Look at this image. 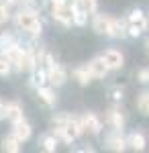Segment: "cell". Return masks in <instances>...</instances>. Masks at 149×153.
<instances>
[{
  "label": "cell",
  "instance_id": "8992f818",
  "mask_svg": "<svg viewBox=\"0 0 149 153\" xmlns=\"http://www.w3.org/2000/svg\"><path fill=\"white\" fill-rule=\"evenodd\" d=\"M12 135L19 139V141L23 143L27 141L29 137H31V125L25 120V118H19V120H14L12 123Z\"/></svg>",
  "mask_w": 149,
  "mask_h": 153
},
{
  "label": "cell",
  "instance_id": "1f68e13d",
  "mask_svg": "<svg viewBox=\"0 0 149 153\" xmlns=\"http://www.w3.org/2000/svg\"><path fill=\"white\" fill-rule=\"evenodd\" d=\"M14 4H23V6H31L33 0H14Z\"/></svg>",
  "mask_w": 149,
  "mask_h": 153
},
{
  "label": "cell",
  "instance_id": "7402d4cb",
  "mask_svg": "<svg viewBox=\"0 0 149 153\" xmlns=\"http://www.w3.org/2000/svg\"><path fill=\"white\" fill-rule=\"evenodd\" d=\"M55 129H53V135L57 137V139H61V141L66 143H72L74 139H72V135L68 133V129H66V125H53Z\"/></svg>",
  "mask_w": 149,
  "mask_h": 153
},
{
  "label": "cell",
  "instance_id": "9a60e30c",
  "mask_svg": "<svg viewBox=\"0 0 149 153\" xmlns=\"http://www.w3.org/2000/svg\"><path fill=\"white\" fill-rule=\"evenodd\" d=\"M37 94H39V98L49 106H55V102H57L55 92H53L51 88H47V86H39V88H37Z\"/></svg>",
  "mask_w": 149,
  "mask_h": 153
},
{
  "label": "cell",
  "instance_id": "d6986e66",
  "mask_svg": "<svg viewBox=\"0 0 149 153\" xmlns=\"http://www.w3.org/2000/svg\"><path fill=\"white\" fill-rule=\"evenodd\" d=\"M72 23L76 25V27H84V25L88 23V14L80 8V4L72 8Z\"/></svg>",
  "mask_w": 149,
  "mask_h": 153
},
{
  "label": "cell",
  "instance_id": "83f0119b",
  "mask_svg": "<svg viewBox=\"0 0 149 153\" xmlns=\"http://www.w3.org/2000/svg\"><path fill=\"white\" fill-rule=\"evenodd\" d=\"M69 117L72 114H57V117H53V125H68V120H69Z\"/></svg>",
  "mask_w": 149,
  "mask_h": 153
},
{
  "label": "cell",
  "instance_id": "cb8c5ba5",
  "mask_svg": "<svg viewBox=\"0 0 149 153\" xmlns=\"http://www.w3.org/2000/svg\"><path fill=\"white\" fill-rule=\"evenodd\" d=\"M137 108H139V112L149 114V92H145V94H141L137 98Z\"/></svg>",
  "mask_w": 149,
  "mask_h": 153
},
{
  "label": "cell",
  "instance_id": "5bb4252c",
  "mask_svg": "<svg viewBox=\"0 0 149 153\" xmlns=\"http://www.w3.org/2000/svg\"><path fill=\"white\" fill-rule=\"evenodd\" d=\"M127 145L133 149V151H143L145 149V137L141 133H131L127 137Z\"/></svg>",
  "mask_w": 149,
  "mask_h": 153
},
{
  "label": "cell",
  "instance_id": "ffe728a7",
  "mask_svg": "<svg viewBox=\"0 0 149 153\" xmlns=\"http://www.w3.org/2000/svg\"><path fill=\"white\" fill-rule=\"evenodd\" d=\"M35 74H33V86H37V88H39V86H45L47 84V68L45 70H43V68H39V70H37V68H35Z\"/></svg>",
  "mask_w": 149,
  "mask_h": 153
},
{
  "label": "cell",
  "instance_id": "6da1fadb",
  "mask_svg": "<svg viewBox=\"0 0 149 153\" xmlns=\"http://www.w3.org/2000/svg\"><path fill=\"white\" fill-rule=\"evenodd\" d=\"M16 27L21 29V31H29L33 37H39L41 35V31H43V25L39 21V16H37V12L33 8H27L23 6V10L16 12Z\"/></svg>",
  "mask_w": 149,
  "mask_h": 153
},
{
  "label": "cell",
  "instance_id": "44dd1931",
  "mask_svg": "<svg viewBox=\"0 0 149 153\" xmlns=\"http://www.w3.org/2000/svg\"><path fill=\"white\" fill-rule=\"evenodd\" d=\"M41 145H43V149H45L47 153H53L57 149V137H55V135H47V137L41 139Z\"/></svg>",
  "mask_w": 149,
  "mask_h": 153
},
{
  "label": "cell",
  "instance_id": "ba28073f",
  "mask_svg": "<svg viewBox=\"0 0 149 153\" xmlns=\"http://www.w3.org/2000/svg\"><path fill=\"white\" fill-rule=\"evenodd\" d=\"M86 68L90 70L92 78H96V80H98V78H104V76L110 71V70H108V65L104 63V59H102V57H94L90 63L86 65Z\"/></svg>",
  "mask_w": 149,
  "mask_h": 153
},
{
  "label": "cell",
  "instance_id": "5b68a950",
  "mask_svg": "<svg viewBox=\"0 0 149 153\" xmlns=\"http://www.w3.org/2000/svg\"><path fill=\"white\" fill-rule=\"evenodd\" d=\"M68 80V74L66 70L61 68V65H51V68H47V82L53 84V86H61V84H66Z\"/></svg>",
  "mask_w": 149,
  "mask_h": 153
},
{
  "label": "cell",
  "instance_id": "277c9868",
  "mask_svg": "<svg viewBox=\"0 0 149 153\" xmlns=\"http://www.w3.org/2000/svg\"><path fill=\"white\" fill-rule=\"evenodd\" d=\"M100 57L104 59V63L108 65V70H121L125 65V57L118 49H106Z\"/></svg>",
  "mask_w": 149,
  "mask_h": 153
},
{
  "label": "cell",
  "instance_id": "30bf717a",
  "mask_svg": "<svg viewBox=\"0 0 149 153\" xmlns=\"http://www.w3.org/2000/svg\"><path fill=\"white\" fill-rule=\"evenodd\" d=\"M106 147H108L110 151L121 153V151H125V149H127V139L121 137V131H115L112 135L106 137Z\"/></svg>",
  "mask_w": 149,
  "mask_h": 153
},
{
  "label": "cell",
  "instance_id": "7c38bea8",
  "mask_svg": "<svg viewBox=\"0 0 149 153\" xmlns=\"http://www.w3.org/2000/svg\"><path fill=\"white\" fill-rule=\"evenodd\" d=\"M66 129H68V133L72 135V139H78L82 133H84V123H82V118H78V117H69V120H68V125H66Z\"/></svg>",
  "mask_w": 149,
  "mask_h": 153
},
{
  "label": "cell",
  "instance_id": "7a4b0ae2",
  "mask_svg": "<svg viewBox=\"0 0 149 153\" xmlns=\"http://www.w3.org/2000/svg\"><path fill=\"white\" fill-rule=\"evenodd\" d=\"M49 6H51V14L53 19L61 25H72V8L66 6L63 0H49Z\"/></svg>",
  "mask_w": 149,
  "mask_h": 153
},
{
  "label": "cell",
  "instance_id": "e0dca14e",
  "mask_svg": "<svg viewBox=\"0 0 149 153\" xmlns=\"http://www.w3.org/2000/svg\"><path fill=\"white\" fill-rule=\"evenodd\" d=\"M74 78L78 80L80 86H88V84L94 80V78H92V74H90V70H88L86 65H84V68H76V70H74Z\"/></svg>",
  "mask_w": 149,
  "mask_h": 153
},
{
  "label": "cell",
  "instance_id": "3957f363",
  "mask_svg": "<svg viewBox=\"0 0 149 153\" xmlns=\"http://www.w3.org/2000/svg\"><path fill=\"white\" fill-rule=\"evenodd\" d=\"M2 55L6 59H10L12 61V65L16 68V70L21 71V65H23V55H25V49L19 45V43H14L12 41L10 45H6V47L2 49Z\"/></svg>",
  "mask_w": 149,
  "mask_h": 153
},
{
  "label": "cell",
  "instance_id": "4fadbf2b",
  "mask_svg": "<svg viewBox=\"0 0 149 153\" xmlns=\"http://www.w3.org/2000/svg\"><path fill=\"white\" fill-rule=\"evenodd\" d=\"M4 118H8L10 123L19 120V118H25L23 117V108L16 104V102H6V104H4Z\"/></svg>",
  "mask_w": 149,
  "mask_h": 153
},
{
  "label": "cell",
  "instance_id": "f546056e",
  "mask_svg": "<svg viewBox=\"0 0 149 153\" xmlns=\"http://www.w3.org/2000/svg\"><path fill=\"white\" fill-rule=\"evenodd\" d=\"M112 98H115L116 102L123 100V90H121V88H115V90H112Z\"/></svg>",
  "mask_w": 149,
  "mask_h": 153
},
{
  "label": "cell",
  "instance_id": "4dcf8cb0",
  "mask_svg": "<svg viewBox=\"0 0 149 153\" xmlns=\"http://www.w3.org/2000/svg\"><path fill=\"white\" fill-rule=\"evenodd\" d=\"M63 2H66V6H68V8H74V6H78V2H80V0H63Z\"/></svg>",
  "mask_w": 149,
  "mask_h": 153
},
{
  "label": "cell",
  "instance_id": "2e32d148",
  "mask_svg": "<svg viewBox=\"0 0 149 153\" xmlns=\"http://www.w3.org/2000/svg\"><path fill=\"white\" fill-rule=\"evenodd\" d=\"M129 23L137 25L141 31H147V19H145V14L139 10V8H135V10H131V14H129Z\"/></svg>",
  "mask_w": 149,
  "mask_h": 153
},
{
  "label": "cell",
  "instance_id": "ac0fdd59",
  "mask_svg": "<svg viewBox=\"0 0 149 153\" xmlns=\"http://www.w3.org/2000/svg\"><path fill=\"white\" fill-rule=\"evenodd\" d=\"M2 151H8V153H19L21 151V141L10 135V137H4L2 139Z\"/></svg>",
  "mask_w": 149,
  "mask_h": 153
},
{
  "label": "cell",
  "instance_id": "d6a6232c",
  "mask_svg": "<svg viewBox=\"0 0 149 153\" xmlns=\"http://www.w3.org/2000/svg\"><path fill=\"white\" fill-rule=\"evenodd\" d=\"M4 2H6V4H14V0H4Z\"/></svg>",
  "mask_w": 149,
  "mask_h": 153
},
{
  "label": "cell",
  "instance_id": "484cf974",
  "mask_svg": "<svg viewBox=\"0 0 149 153\" xmlns=\"http://www.w3.org/2000/svg\"><path fill=\"white\" fill-rule=\"evenodd\" d=\"M10 19V10H8V4L6 2H0V23H6Z\"/></svg>",
  "mask_w": 149,
  "mask_h": 153
},
{
  "label": "cell",
  "instance_id": "f1b7e54d",
  "mask_svg": "<svg viewBox=\"0 0 149 153\" xmlns=\"http://www.w3.org/2000/svg\"><path fill=\"white\" fill-rule=\"evenodd\" d=\"M137 80H139L141 84H147V82H149V70H147V68L139 70V74H137Z\"/></svg>",
  "mask_w": 149,
  "mask_h": 153
},
{
  "label": "cell",
  "instance_id": "4316f807",
  "mask_svg": "<svg viewBox=\"0 0 149 153\" xmlns=\"http://www.w3.org/2000/svg\"><path fill=\"white\" fill-rule=\"evenodd\" d=\"M141 33H143V31L139 29L137 25L129 23V27H127V35H129V37H139V35H141Z\"/></svg>",
  "mask_w": 149,
  "mask_h": 153
},
{
  "label": "cell",
  "instance_id": "836d02e7",
  "mask_svg": "<svg viewBox=\"0 0 149 153\" xmlns=\"http://www.w3.org/2000/svg\"><path fill=\"white\" fill-rule=\"evenodd\" d=\"M145 47H147V53H149V39H147V43H145Z\"/></svg>",
  "mask_w": 149,
  "mask_h": 153
},
{
  "label": "cell",
  "instance_id": "603a6c76",
  "mask_svg": "<svg viewBox=\"0 0 149 153\" xmlns=\"http://www.w3.org/2000/svg\"><path fill=\"white\" fill-rule=\"evenodd\" d=\"M78 4H80V8L86 12V14H94L96 8H98V2H96V0H80Z\"/></svg>",
  "mask_w": 149,
  "mask_h": 153
},
{
  "label": "cell",
  "instance_id": "9c48e42d",
  "mask_svg": "<svg viewBox=\"0 0 149 153\" xmlns=\"http://www.w3.org/2000/svg\"><path fill=\"white\" fill-rule=\"evenodd\" d=\"M108 27H110V16H108V14H96V12H94L92 29H94L98 35H108Z\"/></svg>",
  "mask_w": 149,
  "mask_h": 153
},
{
  "label": "cell",
  "instance_id": "8fae6325",
  "mask_svg": "<svg viewBox=\"0 0 149 153\" xmlns=\"http://www.w3.org/2000/svg\"><path fill=\"white\" fill-rule=\"evenodd\" d=\"M106 123H108L115 131H123V127H125V117H123L121 110L110 108V110L106 112Z\"/></svg>",
  "mask_w": 149,
  "mask_h": 153
},
{
  "label": "cell",
  "instance_id": "d4e9b609",
  "mask_svg": "<svg viewBox=\"0 0 149 153\" xmlns=\"http://www.w3.org/2000/svg\"><path fill=\"white\" fill-rule=\"evenodd\" d=\"M10 71H12V61L6 59L4 55H0V76L6 78V76H10Z\"/></svg>",
  "mask_w": 149,
  "mask_h": 153
},
{
  "label": "cell",
  "instance_id": "52a82bcc",
  "mask_svg": "<svg viewBox=\"0 0 149 153\" xmlns=\"http://www.w3.org/2000/svg\"><path fill=\"white\" fill-rule=\"evenodd\" d=\"M82 123H84V129L92 133V135H100V131H102V123H100V118L96 117L94 112H86L84 117H82Z\"/></svg>",
  "mask_w": 149,
  "mask_h": 153
}]
</instances>
